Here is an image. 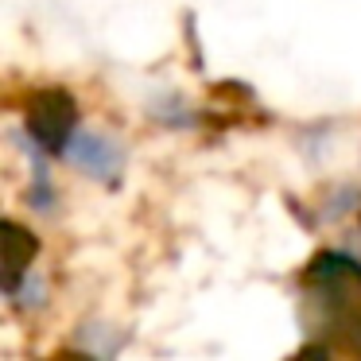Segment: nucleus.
<instances>
[{
    "label": "nucleus",
    "mask_w": 361,
    "mask_h": 361,
    "mask_svg": "<svg viewBox=\"0 0 361 361\" xmlns=\"http://www.w3.org/2000/svg\"><path fill=\"white\" fill-rule=\"evenodd\" d=\"M78 128V109L66 90H43L27 105V136L43 156H66Z\"/></svg>",
    "instance_id": "nucleus-1"
},
{
    "label": "nucleus",
    "mask_w": 361,
    "mask_h": 361,
    "mask_svg": "<svg viewBox=\"0 0 361 361\" xmlns=\"http://www.w3.org/2000/svg\"><path fill=\"white\" fill-rule=\"evenodd\" d=\"M66 159L86 179H102V183H117V175L125 171V148L102 133H78L71 152H66Z\"/></svg>",
    "instance_id": "nucleus-2"
},
{
    "label": "nucleus",
    "mask_w": 361,
    "mask_h": 361,
    "mask_svg": "<svg viewBox=\"0 0 361 361\" xmlns=\"http://www.w3.org/2000/svg\"><path fill=\"white\" fill-rule=\"evenodd\" d=\"M4 264H8V291L20 288V280H24V272L32 268V257H35V233H27L20 221H8L4 226Z\"/></svg>",
    "instance_id": "nucleus-3"
}]
</instances>
